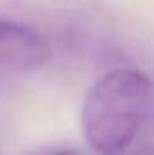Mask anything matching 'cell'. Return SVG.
<instances>
[{
  "label": "cell",
  "instance_id": "1",
  "mask_svg": "<svg viewBox=\"0 0 154 155\" xmlns=\"http://www.w3.org/2000/svg\"><path fill=\"white\" fill-rule=\"evenodd\" d=\"M151 101V81L142 71H109L93 85L83 101L85 139L102 155L123 153L145 124Z\"/></svg>",
  "mask_w": 154,
  "mask_h": 155
},
{
  "label": "cell",
  "instance_id": "2",
  "mask_svg": "<svg viewBox=\"0 0 154 155\" xmlns=\"http://www.w3.org/2000/svg\"><path fill=\"white\" fill-rule=\"evenodd\" d=\"M51 56L45 38L35 29L0 20V74L42 67Z\"/></svg>",
  "mask_w": 154,
  "mask_h": 155
},
{
  "label": "cell",
  "instance_id": "3",
  "mask_svg": "<svg viewBox=\"0 0 154 155\" xmlns=\"http://www.w3.org/2000/svg\"><path fill=\"white\" fill-rule=\"evenodd\" d=\"M37 155H80L75 150H47V152H40Z\"/></svg>",
  "mask_w": 154,
  "mask_h": 155
},
{
  "label": "cell",
  "instance_id": "4",
  "mask_svg": "<svg viewBox=\"0 0 154 155\" xmlns=\"http://www.w3.org/2000/svg\"><path fill=\"white\" fill-rule=\"evenodd\" d=\"M138 155H152V152H149V150H147V152H140Z\"/></svg>",
  "mask_w": 154,
  "mask_h": 155
}]
</instances>
